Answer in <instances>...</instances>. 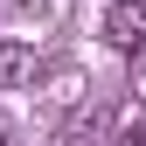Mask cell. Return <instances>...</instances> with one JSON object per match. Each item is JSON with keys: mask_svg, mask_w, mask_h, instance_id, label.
I'll return each instance as SVG.
<instances>
[{"mask_svg": "<svg viewBox=\"0 0 146 146\" xmlns=\"http://www.w3.org/2000/svg\"><path fill=\"white\" fill-rule=\"evenodd\" d=\"M98 35H104V49H118V56H139L146 49V0H111L104 21H98Z\"/></svg>", "mask_w": 146, "mask_h": 146, "instance_id": "obj_1", "label": "cell"}, {"mask_svg": "<svg viewBox=\"0 0 146 146\" xmlns=\"http://www.w3.org/2000/svg\"><path fill=\"white\" fill-rule=\"evenodd\" d=\"M111 146H146V98L111 104Z\"/></svg>", "mask_w": 146, "mask_h": 146, "instance_id": "obj_2", "label": "cell"}, {"mask_svg": "<svg viewBox=\"0 0 146 146\" xmlns=\"http://www.w3.org/2000/svg\"><path fill=\"white\" fill-rule=\"evenodd\" d=\"M35 77V49L28 42H7V35H0V90H21Z\"/></svg>", "mask_w": 146, "mask_h": 146, "instance_id": "obj_3", "label": "cell"}, {"mask_svg": "<svg viewBox=\"0 0 146 146\" xmlns=\"http://www.w3.org/2000/svg\"><path fill=\"white\" fill-rule=\"evenodd\" d=\"M63 146H111V111H77Z\"/></svg>", "mask_w": 146, "mask_h": 146, "instance_id": "obj_4", "label": "cell"}]
</instances>
